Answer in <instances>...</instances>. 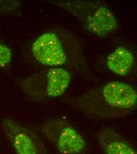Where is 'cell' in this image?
<instances>
[{
	"mask_svg": "<svg viewBox=\"0 0 137 154\" xmlns=\"http://www.w3.org/2000/svg\"><path fill=\"white\" fill-rule=\"evenodd\" d=\"M65 102L91 119H122L137 109V87L123 81H110L78 96L69 97Z\"/></svg>",
	"mask_w": 137,
	"mask_h": 154,
	"instance_id": "6da1fadb",
	"label": "cell"
},
{
	"mask_svg": "<svg viewBox=\"0 0 137 154\" xmlns=\"http://www.w3.org/2000/svg\"><path fill=\"white\" fill-rule=\"evenodd\" d=\"M31 52L44 66L79 73L88 69L80 42L73 33L63 29H51L40 35L32 44Z\"/></svg>",
	"mask_w": 137,
	"mask_h": 154,
	"instance_id": "7a4b0ae2",
	"label": "cell"
},
{
	"mask_svg": "<svg viewBox=\"0 0 137 154\" xmlns=\"http://www.w3.org/2000/svg\"><path fill=\"white\" fill-rule=\"evenodd\" d=\"M72 15L90 33L104 38L114 33L119 27L116 16L103 3L98 1H48Z\"/></svg>",
	"mask_w": 137,
	"mask_h": 154,
	"instance_id": "3957f363",
	"label": "cell"
},
{
	"mask_svg": "<svg viewBox=\"0 0 137 154\" xmlns=\"http://www.w3.org/2000/svg\"><path fill=\"white\" fill-rule=\"evenodd\" d=\"M72 81L70 72L62 68L50 67L17 81L21 91L36 101H47L62 96Z\"/></svg>",
	"mask_w": 137,
	"mask_h": 154,
	"instance_id": "277c9868",
	"label": "cell"
},
{
	"mask_svg": "<svg viewBox=\"0 0 137 154\" xmlns=\"http://www.w3.org/2000/svg\"><path fill=\"white\" fill-rule=\"evenodd\" d=\"M40 131L60 154H85L88 150L85 138L64 119L53 118L44 122Z\"/></svg>",
	"mask_w": 137,
	"mask_h": 154,
	"instance_id": "5b68a950",
	"label": "cell"
},
{
	"mask_svg": "<svg viewBox=\"0 0 137 154\" xmlns=\"http://www.w3.org/2000/svg\"><path fill=\"white\" fill-rule=\"evenodd\" d=\"M4 132L17 154H48L39 136L16 121L5 119L2 121Z\"/></svg>",
	"mask_w": 137,
	"mask_h": 154,
	"instance_id": "8992f818",
	"label": "cell"
},
{
	"mask_svg": "<svg viewBox=\"0 0 137 154\" xmlns=\"http://www.w3.org/2000/svg\"><path fill=\"white\" fill-rule=\"evenodd\" d=\"M96 138L103 154H137L134 146L111 128H101L97 133Z\"/></svg>",
	"mask_w": 137,
	"mask_h": 154,
	"instance_id": "52a82bcc",
	"label": "cell"
},
{
	"mask_svg": "<svg viewBox=\"0 0 137 154\" xmlns=\"http://www.w3.org/2000/svg\"><path fill=\"white\" fill-rule=\"evenodd\" d=\"M136 59L133 53L124 46H118L106 58V66L112 73L121 77L128 75L133 69Z\"/></svg>",
	"mask_w": 137,
	"mask_h": 154,
	"instance_id": "ba28073f",
	"label": "cell"
},
{
	"mask_svg": "<svg viewBox=\"0 0 137 154\" xmlns=\"http://www.w3.org/2000/svg\"><path fill=\"white\" fill-rule=\"evenodd\" d=\"M21 2L19 0H0V13L10 15L19 11Z\"/></svg>",
	"mask_w": 137,
	"mask_h": 154,
	"instance_id": "9c48e42d",
	"label": "cell"
}]
</instances>
